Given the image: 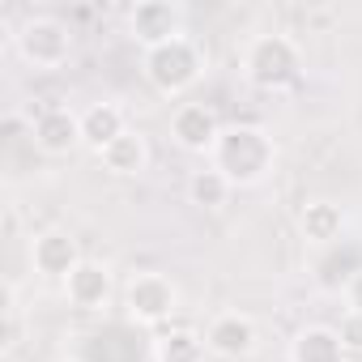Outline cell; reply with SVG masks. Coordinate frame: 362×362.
Returning a JSON list of instances; mask_svg holds the SVG:
<instances>
[{
  "label": "cell",
  "instance_id": "5",
  "mask_svg": "<svg viewBox=\"0 0 362 362\" xmlns=\"http://www.w3.org/2000/svg\"><path fill=\"white\" fill-rule=\"evenodd\" d=\"M18 56L30 69H60L73 56V30L60 18H30L18 30Z\"/></svg>",
  "mask_w": 362,
  "mask_h": 362
},
{
  "label": "cell",
  "instance_id": "8",
  "mask_svg": "<svg viewBox=\"0 0 362 362\" xmlns=\"http://www.w3.org/2000/svg\"><path fill=\"white\" fill-rule=\"evenodd\" d=\"M81 243L69 235V230H39L30 239V264L39 277H52V281H64L77 264H81Z\"/></svg>",
  "mask_w": 362,
  "mask_h": 362
},
{
  "label": "cell",
  "instance_id": "16",
  "mask_svg": "<svg viewBox=\"0 0 362 362\" xmlns=\"http://www.w3.org/2000/svg\"><path fill=\"white\" fill-rule=\"evenodd\" d=\"M205 337L192 328H170L153 341V362H205Z\"/></svg>",
  "mask_w": 362,
  "mask_h": 362
},
{
  "label": "cell",
  "instance_id": "9",
  "mask_svg": "<svg viewBox=\"0 0 362 362\" xmlns=\"http://www.w3.org/2000/svg\"><path fill=\"white\" fill-rule=\"evenodd\" d=\"M170 136H175L179 149H188V153H214V145L222 136V124H218L214 107L184 103V107H175V115H170Z\"/></svg>",
  "mask_w": 362,
  "mask_h": 362
},
{
  "label": "cell",
  "instance_id": "1",
  "mask_svg": "<svg viewBox=\"0 0 362 362\" xmlns=\"http://www.w3.org/2000/svg\"><path fill=\"white\" fill-rule=\"evenodd\" d=\"M209 166L230 179V188H256L277 166V141L260 124H230V128H222V136L209 153Z\"/></svg>",
  "mask_w": 362,
  "mask_h": 362
},
{
  "label": "cell",
  "instance_id": "11",
  "mask_svg": "<svg viewBox=\"0 0 362 362\" xmlns=\"http://www.w3.org/2000/svg\"><path fill=\"white\" fill-rule=\"evenodd\" d=\"M115 294V273L103 264V260H81L69 277H64V298L77 307V311H103Z\"/></svg>",
  "mask_w": 362,
  "mask_h": 362
},
{
  "label": "cell",
  "instance_id": "12",
  "mask_svg": "<svg viewBox=\"0 0 362 362\" xmlns=\"http://www.w3.org/2000/svg\"><path fill=\"white\" fill-rule=\"evenodd\" d=\"M124 132H128V115L119 103H90L81 111V145H90L94 153H103Z\"/></svg>",
  "mask_w": 362,
  "mask_h": 362
},
{
  "label": "cell",
  "instance_id": "2",
  "mask_svg": "<svg viewBox=\"0 0 362 362\" xmlns=\"http://www.w3.org/2000/svg\"><path fill=\"white\" fill-rule=\"evenodd\" d=\"M141 73H145V81H149L162 98L188 94V90L205 77V47H201L192 35H175L170 43L149 47V52L141 56Z\"/></svg>",
  "mask_w": 362,
  "mask_h": 362
},
{
  "label": "cell",
  "instance_id": "17",
  "mask_svg": "<svg viewBox=\"0 0 362 362\" xmlns=\"http://www.w3.org/2000/svg\"><path fill=\"white\" fill-rule=\"evenodd\" d=\"M230 179L222 175V170H214V166H205V170H192V179H188V201L192 205H201V209H222L226 201H230Z\"/></svg>",
  "mask_w": 362,
  "mask_h": 362
},
{
  "label": "cell",
  "instance_id": "13",
  "mask_svg": "<svg viewBox=\"0 0 362 362\" xmlns=\"http://www.w3.org/2000/svg\"><path fill=\"white\" fill-rule=\"evenodd\" d=\"M349 349L341 345L332 324H307L294 341H290V362H345Z\"/></svg>",
  "mask_w": 362,
  "mask_h": 362
},
{
  "label": "cell",
  "instance_id": "4",
  "mask_svg": "<svg viewBox=\"0 0 362 362\" xmlns=\"http://www.w3.org/2000/svg\"><path fill=\"white\" fill-rule=\"evenodd\" d=\"M179 307V286L166 277V273H132V281L124 286V311L132 324H145V328H158L175 315Z\"/></svg>",
  "mask_w": 362,
  "mask_h": 362
},
{
  "label": "cell",
  "instance_id": "7",
  "mask_svg": "<svg viewBox=\"0 0 362 362\" xmlns=\"http://www.w3.org/2000/svg\"><path fill=\"white\" fill-rule=\"evenodd\" d=\"M260 345V328L252 315L243 311H218L205 328V349L214 358H226V362H239V358H252Z\"/></svg>",
  "mask_w": 362,
  "mask_h": 362
},
{
  "label": "cell",
  "instance_id": "14",
  "mask_svg": "<svg viewBox=\"0 0 362 362\" xmlns=\"http://www.w3.org/2000/svg\"><path fill=\"white\" fill-rule=\"evenodd\" d=\"M298 230H303L307 243L328 247V243H337L341 230H345V209H341L337 201H324V197H320V201H307L303 214H298Z\"/></svg>",
  "mask_w": 362,
  "mask_h": 362
},
{
  "label": "cell",
  "instance_id": "15",
  "mask_svg": "<svg viewBox=\"0 0 362 362\" xmlns=\"http://www.w3.org/2000/svg\"><path fill=\"white\" fill-rule=\"evenodd\" d=\"M103 166H107V175H115V179H136L145 166H149V141L136 132V128H128L119 141H111L103 153Z\"/></svg>",
  "mask_w": 362,
  "mask_h": 362
},
{
  "label": "cell",
  "instance_id": "6",
  "mask_svg": "<svg viewBox=\"0 0 362 362\" xmlns=\"http://www.w3.org/2000/svg\"><path fill=\"white\" fill-rule=\"evenodd\" d=\"M175 35H184V9L170 0H141L128 9V39L141 43L145 52L170 43Z\"/></svg>",
  "mask_w": 362,
  "mask_h": 362
},
{
  "label": "cell",
  "instance_id": "10",
  "mask_svg": "<svg viewBox=\"0 0 362 362\" xmlns=\"http://www.w3.org/2000/svg\"><path fill=\"white\" fill-rule=\"evenodd\" d=\"M30 136L39 145V153L47 158H64L81 145V111H69V107H47L35 115L30 124Z\"/></svg>",
  "mask_w": 362,
  "mask_h": 362
},
{
  "label": "cell",
  "instance_id": "19",
  "mask_svg": "<svg viewBox=\"0 0 362 362\" xmlns=\"http://www.w3.org/2000/svg\"><path fill=\"white\" fill-rule=\"evenodd\" d=\"M345 303H349V311H362V269H354L345 277Z\"/></svg>",
  "mask_w": 362,
  "mask_h": 362
},
{
  "label": "cell",
  "instance_id": "3",
  "mask_svg": "<svg viewBox=\"0 0 362 362\" xmlns=\"http://www.w3.org/2000/svg\"><path fill=\"white\" fill-rule=\"evenodd\" d=\"M303 73V52L290 35H256L243 52V77L256 90H281L298 81Z\"/></svg>",
  "mask_w": 362,
  "mask_h": 362
},
{
  "label": "cell",
  "instance_id": "18",
  "mask_svg": "<svg viewBox=\"0 0 362 362\" xmlns=\"http://www.w3.org/2000/svg\"><path fill=\"white\" fill-rule=\"evenodd\" d=\"M337 337L349 354H362V311H345L337 324Z\"/></svg>",
  "mask_w": 362,
  "mask_h": 362
}]
</instances>
